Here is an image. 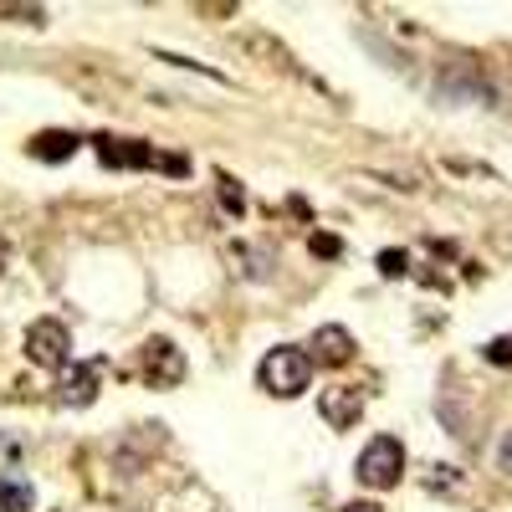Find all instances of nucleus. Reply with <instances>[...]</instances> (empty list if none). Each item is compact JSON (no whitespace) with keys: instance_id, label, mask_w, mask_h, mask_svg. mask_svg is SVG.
Returning a JSON list of instances; mask_svg holds the SVG:
<instances>
[{"instance_id":"obj_14","label":"nucleus","mask_w":512,"mask_h":512,"mask_svg":"<svg viewBox=\"0 0 512 512\" xmlns=\"http://www.w3.org/2000/svg\"><path fill=\"white\" fill-rule=\"evenodd\" d=\"M6 262H11V246H6V241H0V267H6Z\"/></svg>"},{"instance_id":"obj_1","label":"nucleus","mask_w":512,"mask_h":512,"mask_svg":"<svg viewBox=\"0 0 512 512\" xmlns=\"http://www.w3.org/2000/svg\"><path fill=\"white\" fill-rule=\"evenodd\" d=\"M313 354L308 349H297V344H282L262 359V369H256V379H262V390L277 395V400H292V395H303L308 384H313Z\"/></svg>"},{"instance_id":"obj_13","label":"nucleus","mask_w":512,"mask_h":512,"mask_svg":"<svg viewBox=\"0 0 512 512\" xmlns=\"http://www.w3.org/2000/svg\"><path fill=\"white\" fill-rule=\"evenodd\" d=\"M338 512H379L374 502H349V507H338Z\"/></svg>"},{"instance_id":"obj_10","label":"nucleus","mask_w":512,"mask_h":512,"mask_svg":"<svg viewBox=\"0 0 512 512\" xmlns=\"http://www.w3.org/2000/svg\"><path fill=\"white\" fill-rule=\"evenodd\" d=\"M405 267H410L405 251H384V256H379V272H384V277H405Z\"/></svg>"},{"instance_id":"obj_7","label":"nucleus","mask_w":512,"mask_h":512,"mask_svg":"<svg viewBox=\"0 0 512 512\" xmlns=\"http://www.w3.org/2000/svg\"><path fill=\"white\" fill-rule=\"evenodd\" d=\"M318 410H323V420H333L338 431H344V425H354L364 415V390H328L318 400Z\"/></svg>"},{"instance_id":"obj_12","label":"nucleus","mask_w":512,"mask_h":512,"mask_svg":"<svg viewBox=\"0 0 512 512\" xmlns=\"http://www.w3.org/2000/svg\"><path fill=\"white\" fill-rule=\"evenodd\" d=\"M338 251H344V241H338V236H313V256H338Z\"/></svg>"},{"instance_id":"obj_4","label":"nucleus","mask_w":512,"mask_h":512,"mask_svg":"<svg viewBox=\"0 0 512 512\" xmlns=\"http://www.w3.org/2000/svg\"><path fill=\"white\" fill-rule=\"evenodd\" d=\"M26 359L41 364V369L72 364V338H67V328H62L57 318H36V323L26 328Z\"/></svg>"},{"instance_id":"obj_3","label":"nucleus","mask_w":512,"mask_h":512,"mask_svg":"<svg viewBox=\"0 0 512 512\" xmlns=\"http://www.w3.org/2000/svg\"><path fill=\"white\" fill-rule=\"evenodd\" d=\"M139 379L149 384V390H175V384L185 379V354L169 344V338H149V344L139 349Z\"/></svg>"},{"instance_id":"obj_9","label":"nucleus","mask_w":512,"mask_h":512,"mask_svg":"<svg viewBox=\"0 0 512 512\" xmlns=\"http://www.w3.org/2000/svg\"><path fill=\"white\" fill-rule=\"evenodd\" d=\"M31 154H36V159H67V154H77V139H72V134H41V139L31 144Z\"/></svg>"},{"instance_id":"obj_8","label":"nucleus","mask_w":512,"mask_h":512,"mask_svg":"<svg viewBox=\"0 0 512 512\" xmlns=\"http://www.w3.org/2000/svg\"><path fill=\"white\" fill-rule=\"evenodd\" d=\"M31 507H36V492H31V482L21 472L0 477V512H31Z\"/></svg>"},{"instance_id":"obj_6","label":"nucleus","mask_w":512,"mask_h":512,"mask_svg":"<svg viewBox=\"0 0 512 512\" xmlns=\"http://www.w3.org/2000/svg\"><path fill=\"white\" fill-rule=\"evenodd\" d=\"M308 354H313V364H349L354 359V333L349 328H338V323H323L313 338H308Z\"/></svg>"},{"instance_id":"obj_5","label":"nucleus","mask_w":512,"mask_h":512,"mask_svg":"<svg viewBox=\"0 0 512 512\" xmlns=\"http://www.w3.org/2000/svg\"><path fill=\"white\" fill-rule=\"evenodd\" d=\"M98 390H103V369L98 364H62V379H57L62 405H93Z\"/></svg>"},{"instance_id":"obj_11","label":"nucleus","mask_w":512,"mask_h":512,"mask_svg":"<svg viewBox=\"0 0 512 512\" xmlns=\"http://www.w3.org/2000/svg\"><path fill=\"white\" fill-rule=\"evenodd\" d=\"M487 364H502V369L512 364V333H507V338H492V344H487Z\"/></svg>"},{"instance_id":"obj_2","label":"nucleus","mask_w":512,"mask_h":512,"mask_svg":"<svg viewBox=\"0 0 512 512\" xmlns=\"http://www.w3.org/2000/svg\"><path fill=\"white\" fill-rule=\"evenodd\" d=\"M359 482L364 487H379V492H390L400 477H405V446L395 436H374L364 451H359Z\"/></svg>"}]
</instances>
